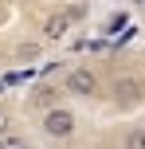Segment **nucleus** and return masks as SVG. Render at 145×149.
Returning <instances> with one entry per match:
<instances>
[{"label":"nucleus","mask_w":145,"mask_h":149,"mask_svg":"<svg viewBox=\"0 0 145 149\" xmlns=\"http://www.w3.org/2000/svg\"><path fill=\"white\" fill-rule=\"evenodd\" d=\"M75 130H78V118L67 106H51V110L43 114V134L51 137V141H67V137H75Z\"/></svg>","instance_id":"nucleus-1"},{"label":"nucleus","mask_w":145,"mask_h":149,"mask_svg":"<svg viewBox=\"0 0 145 149\" xmlns=\"http://www.w3.org/2000/svg\"><path fill=\"white\" fill-rule=\"evenodd\" d=\"M110 94H114V102L122 106V110H133V106H141L145 86H141V79H133V74H118L114 86H110Z\"/></svg>","instance_id":"nucleus-2"},{"label":"nucleus","mask_w":145,"mask_h":149,"mask_svg":"<svg viewBox=\"0 0 145 149\" xmlns=\"http://www.w3.org/2000/svg\"><path fill=\"white\" fill-rule=\"evenodd\" d=\"M67 90L75 98H94L98 94V74H94L90 67H71L67 71Z\"/></svg>","instance_id":"nucleus-3"},{"label":"nucleus","mask_w":145,"mask_h":149,"mask_svg":"<svg viewBox=\"0 0 145 149\" xmlns=\"http://www.w3.org/2000/svg\"><path fill=\"white\" fill-rule=\"evenodd\" d=\"M71 24H75V20H71L67 12H55V16H47V24H43V36H47V39H59L63 31L71 28Z\"/></svg>","instance_id":"nucleus-4"},{"label":"nucleus","mask_w":145,"mask_h":149,"mask_svg":"<svg viewBox=\"0 0 145 149\" xmlns=\"http://www.w3.org/2000/svg\"><path fill=\"white\" fill-rule=\"evenodd\" d=\"M122 149H145V126L126 130V141H122Z\"/></svg>","instance_id":"nucleus-5"},{"label":"nucleus","mask_w":145,"mask_h":149,"mask_svg":"<svg viewBox=\"0 0 145 149\" xmlns=\"http://www.w3.org/2000/svg\"><path fill=\"white\" fill-rule=\"evenodd\" d=\"M0 149H31V141L24 134H8V137H0Z\"/></svg>","instance_id":"nucleus-6"},{"label":"nucleus","mask_w":145,"mask_h":149,"mask_svg":"<svg viewBox=\"0 0 145 149\" xmlns=\"http://www.w3.org/2000/svg\"><path fill=\"white\" fill-rule=\"evenodd\" d=\"M8 134H12V118H8V110L0 106V137H8Z\"/></svg>","instance_id":"nucleus-7"},{"label":"nucleus","mask_w":145,"mask_h":149,"mask_svg":"<svg viewBox=\"0 0 145 149\" xmlns=\"http://www.w3.org/2000/svg\"><path fill=\"white\" fill-rule=\"evenodd\" d=\"M16 55H20V59H35V55H39V47H35V43H24Z\"/></svg>","instance_id":"nucleus-8"},{"label":"nucleus","mask_w":145,"mask_h":149,"mask_svg":"<svg viewBox=\"0 0 145 149\" xmlns=\"http://www.w3.org/2000/svg\"><path fill=\"white\" fill-rule=\"evenodd\" d=\"M67 16H71V20H83V16H86V8H83V4H75V8H67Z\"/></svg>","instance_id":"nucleus-9"},{"label":"nucleus","mask_w":145,"mask_h":149,"mask_svg":"<svg viewBox=\"0 0 145 149\" xmlns=\"http://www.w3.org/2000/svg\"><path fill=\"white\" fill-rule=\"evenodd\" d=\"M141 12H145V0H141Z\"/></svg>","instance_id":"nucleus-10"}]
</instances>
